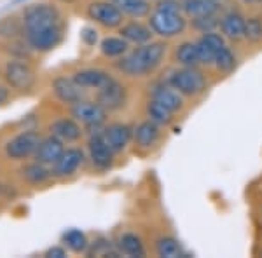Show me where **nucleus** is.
Returning a JSON list of instances; mask_svg holds the SVG:
<instances>
[{"label": "nucleus", "instance_id": "nucleus-6", "mask_svg": "<svg viewBox=\"0 0 262 258\" xmlns=\"http://www.w3.org/2000/svg\"><path fill=\"white\" fill-rule=\"evenodd\" d=\"M72 117L86 128H100L107 119V110L101 107L98 101L81 100L72 105Z\"/></svg>", "mask_w": 262, "mask_h": 258}, {"label": "nucleus", "instance_id": "nucleus-33", "mask_svg": "<svg viewBox=\"0 0 262 258\" xmlns=\"http://www.w3.org/2000/svg\"><path fill=\"white\" fill-rule=\"evenodd\" d=\"M200 40L205 45H208V48L212 49V51H215V53H219L221 49L226 48V40H224V35H219V33H215V32L203 33Z\"/></svg>", "mask_w": 262, "mask_h": 258}, {"label": "nucleus", "instance_id": "nucleus-18", "mask_svg": "<svg viewBox=\"0 0 262 258\" xmlns=\"http://www.w3.org/2000/svg\"><path fill=\"white\" fill-rule=\"evenodd\" d=\"M121 37L122 39H126L131 44H147V42H150L152 35H154V32H152L150 27H145L143 23L140 21H131V23H126L121 27Z\"/></svg>", "mask_w": 262, "mask_h": 258}, {"label": "nucleus", "instance_id": "nucleus-3", "mask_svg": "<svg viewBox=\"0 0 262 258\" xmlns=\"http://www.w3.org/2000/svg\"><path fill=\"white\" fill-rule=\"evenodd\" d=\"M166 82L182 96H198L206 89V79L196 66H182L168 75Z\"/></svg>", "mask_w": 262, "mask_h": 258}, {"label": "nucleus", "instance_id": "nucleus-19", "mask_svg": "<svg viewBox=\"0 0 262 258\" xmlns=\"http://www.w3.org/2000/svg\"><path fill=\"white\" fill-rule=\"evenodd\" d=\"M152 100L159 101L161 105H164L168 110H171L173 113L177 110H180L184 107V101H182V95L177 89H173L170 84H161V86H156L152 89Z\"/></svg>", "mask_w": 262, "mask_h": 258}, {"label": "nucleus", "instance_id": "nucleus-28", "mask_svg": "<svg viewBox=\"0 0 262 258\" xmlns=\"http://www.w3.org/2000/svg\"><path fill=\"white\" fill-rule=\"evenodd\" d=\"M147 115H149V119L158 126H168L173 121L171 110H168L164 105H161L156 100H150L149 105H147Z\"/></svg>", "mask_w": 262, "mask_h": 258}, {"label": "nucleus", "instance_id": "nucleus-8", "mask_svg": "<svg viewBox=\"0 0 262 258\" xmlns=\"http://www.w3.org/2000/svg\"><path fill=\"white\" fill-rule=\"evenodd\" d=\"M6 80L12 89L28 91L35 84V74L27 63L9 61L6 65Z\"/></svg>", "mask_w": 262, "mask_h": 258}, {"label": "nucleus", "instance_id": "nucleus-20", "mask_svg": "<svg viewBox=\"0 0 262 258\" xmlns=\"http://www.w3.org/2000/svg\"><path fill=\"white\" fill-rule=\"evenodd\" d=\"M221 4L213 0H182L180 9L187 18H201V16H212L217 14Z\"/></svg>", "mask_w": 262, "mask_h": 258}, {"label": "nucleus", "instance_id": "nucleus-9", "mask_svg": "<svg viewBox=\"0 0 262 258\" xmlns=\"http://www.w3.org/2000/svg\"><path fill=\"white\" fill-rule=\"evenodd\" d=\"M88 150H90V159L98 169H108L114 162V150L108 147L107 139L103 138V133L91 134L88 142Z\"/></svg>", "mask_w": 262, "mask_h": 258}, {"label": "nucleus", "instance_id": "nucleus-37", "mask_svg": "<svg viewBox=\"0 0 262 258\" xmlns=\"http://www.w3.org/2000/svg\"><path fill=\"white\" fill-rule=\"evenodd\" d=\"M46 256L48 258H65L67 251H65V248H61V246H53L46 251Z\"/></svg>", "mask_w": 262, "mask_h": 258}, {"label": "nucleus", "instance_id": "nucleus-23", "mask_svg": "<svg viewBox=\"0 0 262 258\" xmlns=\"http://www.w3.org/2000/svg\"><path fill=\"white\" fill-rule=\"evenodd\" d=\"M156 253L161 258H179V256H185L184 251H182L180 243L171 236H163L156 241Z\"/></svg>", "mask_w": 262, "mask_h": 258}, {"label": "nucleus", "instance_id": "nucleus-32", "mask_svg": "<svg viewBox=\"0 0 262 258\" xmlns=\"http://www.w3.org/2000/svg\"><path fill=\"white\" fill-rule=\"evenodd\" d=\"M219 21H221V19H217V18H215V14H212V16H201V18H194L192 25H194V28H196V30H200L203 33H208V32H213L215 28L219 27Z\"/></svg>", "mask_w": 262, "mask_h": 258}, {"label": "nucleus", "instance_id": "nucleus-22", "mask_svg": "<svg viewBox=\"0 0 262 258\" xmlns=\"http://www.w3.org/2000/svg\"><path fill=\"white\" fill-rule=\"evenodd\" d=\"M114 6L119 9L122 14L129 18L140 19L150 14V2L149 0H111Z\"/></svg>", "mask_w": 262, "mask_h": 258}, {"label": "nucleus", "instance_id": "nucleus-41", "mask_svg": "<svg viewBox=\"0 0 262 258\" xmlns=\"http://www.w3.org/2000/svg\"><path fill=\"white\" fill-rule=\"evenodd\" d=\"M213 2H217V4H222V2H226V0H213Z\"/></svg>", "mask_w": 262, "mask_h": 258}, {"label": "nucleus", "instance_id": "nucleus-16", "mask_svg": "<svg viewBox=\"0 0 262 258\" xmlns=\"http://www.w3.org/2000/svg\"><path fill=\"white\" fill-rule=\"evenodd\" d=\"M245 21L247 19L239 12L231 11L222 16L221 21H219V27H221L224 37L231 40H239L245 37Z\"/></svg>", "mask_w": 262, "mask_h": 258}, {"label": "nucleus", "instance_id": "nucleus-11", "mask_svg": "<svg viewBox=\"0 0 262 258\" xmlns=\"http://www.w3.org/2000/svg\"><path fill=\"white\" fill-rule=\"evenodd\" d=\"M96 101L103 107L107 112H114V110H119L124 107L126 103V89L121 82H117L116 79L112 80L108 86H105L103 89L98 91Z\"/></svg>", "mask_w": 262, "mask_h": 258}, {"label": "nucleus", "instance_id": "nucleus-5", "mask_svg": "<svg viewBox=\"0 0 262 258\" xmlns=\"http://www.w3.org/2000/svg\"><path fill=\"white\" fill-rule=\"evenodd\" d=\"M40 139L42 138L39 136V133H35V131H25V133H19L18 136H14L6 143V155L12 160L28 159L30 155L35 154Z\"/></svg>", "mask_w": 262, "mask_h": 258}, {"label": "nucleus", "instance_id": "nucleus-21", "mask_svg": "<svg viewBox=\"0 0 262 258\" xmlns=\"http://www.w3.org/2000/svg\"><path fill=\"white\" fill-rule=\"evenodd\" d=\"M133 139L140 149H150L159 139V126L150 119L143 121L133 129Z\"/></svg>", "mask_w": 262, "mask_h": 258}, {"label": "nucleus", "instance_id": "nucleus-14", "mask_svg": "<svg viewBox=\"0 0 262 258\" xmlns=\"http://www.w3.org/2000/svg\"><path fill=\"white\" fill-rule=\"evenodd\" d=\"M63 152H65L63 142L60 138L54 136V134H51V136L40 139L33 157H35V160H39V162L46 164V166H53V164L61 157Z\"/></svg>", "mask_w": 262, "mask_h": 258}, {"label": "nucleus", "instance_id": "nucleus-26", "mask_svg": "<svg viewBox=\"0 0 262 258\" xmlns=\"http://www.w3.org/2000/svg\"><path fill=\"white\" fill-rule=\"evenodd\" d=\"M119 249L128 256H145V248H143L142 239L137 234H122L119 238Z\"/></svg>", "mask_w": 262, "mask_h": 258}, {"label": "nucleus", "instance_id": "nucleus-27", "mask_svg": "<svg viewBox=\"0 0 262 258\" xmlns=\"http://www.w3.org/2000/svg\"><path fill=\"white\" fill-rule=\"evenodd\" d=\"M128 44L129 42L122 37H107V39L101 40L100 49L105 56L108 58H119L122 54L128 53Z\"/></svg>", "mask_w": 262, "mask_h": 258}, {"label": "nucleus", "instance_id": "nucleus-1", "mask_svg": "<svg viewBox=\"0 0 262 258\" xmlns=\"http://www.w3.org/2000/svg\"><path fill=\"white\" fill-rule=\"evenodd\" d=\"M25 37L32 49L51 51L61 42L63 28L60 11L51 4H37L23 12Z\"/></svg>", "mask_w": 262, "mask_h": 258}, {"label": "nucleus", "instance_id": "nucleus-4", "mask_svg": "<svg viewBox=\"0 0 262 258\" xmlns=\"http://www.w3.org/2000/svg\"><path fill=\"white\" fill-rule=\"evenodd\" d=\"M149 27L156 35L164 37V39H171V37L184 33L185 27H187V21L180 14V11L154 9L149 19Z\"/></svg>", "mask_w": 262, "mask_h": 258}, {"label": "nucleus", "instance_id": "nucleus-31", "mask_svg": "<svg viewBox=\"0 0 262 258\" xmlns=\"http://www.w3.org/2000/svg\"><path fill=\"white\" fill-rule=\"evenodd\" d=\"M243 39H247L248 42H253V44H257V42L262 40V19L260 18L253 16V18H248L245 21V37Z\"/></svg>", "mask_w": 262, "mask_h": 258}, {"label": "nucleus", "instance_id": "nucleus-36", "mask_svg": "<svg viewBox=\"0 0 262 258\" xmlns=\"http://www.w3.org/2000/svg\"><path fill=\"white\" fill-rule=\"evenodd\" d=\"M154 7L156 9H161V11H182L180 2H177V0H159Z\"/></svg>", "mask_w": 262, "mask_h": 258}, {"label": "nucleus", "instance_id": "nucleus-24", "mask_svg": "<svg viewBox=\"0 0 262 258\" xmlns=\"http://www.w3.org/2000/svg\"><path fill=\"white\" fill-rule=\"evenodd\" d=\"M21 175H23V178L27 180L28 183L40 185V183H44V181L51 176V171L48 169L46 164H42V162H39V160H35L33 164H27V166L21 169Z\"/></svg>", "mask_w": 262, "mask_h": 258}, {"label": "nucleus", "instance_id": "nucleus-15", "mask_svg": "<svg viewBox=\"0 0 262 258\" xmlns=\"http://www.w3.org/2000/svg\"><path fill=\"white\" fill-rule=\"evenodd\" d=\"M72 77H74L75 82L81 87H84V89H96V91L103 89L105 86H108L114 80L111 74H107V72H103V70H98V68L79 70V72H75Z\"/></svg>", "mask_w": 262, "mask_h": 258}, {"label": "nucleus", "instance_id": "nucleus-35", "mask_svg": "<svg viewBox=\"0 0 262 258\" xmlns=\"http://www.w3.org/2000/svg\"><path fill=\"white\" fill-rule=\"evenodd\" d=\"M81 39L86 45H95L96 40H98V32H96L95 28L86 27V28H82V32H81Z\"/></svg>", "mask_w": 262, "mask_h": 258}, {"label": "nucleus", "instance_id": "nucleus-40", "mask_svg": "<svg viewBox=\"0 0 262 258\" xmlns=\"http://www.w3.org/2000/svg\"><path fill=\"white\" fill-rule=\"evenodd\" d=\"M21 2H27V0H12V4H21Z\"/></svg>", "mask_w": 262, "mask_h": 258}, {"label": "nucleus", "instance_id": "nucleus-10", "mask_svg": "<svg viewBox=\"0 0 262 258\" xmlns=\"http://www.w3.org/2000/svg\"><path fill=\"white\" fill-rule=\"evenodd\" d=\"M84 162V152L81 149H65L61 157L53 164L51 175L56 178H67L72 176Z\"/></svg>", "mask_w": 262, "mask_h": 258}, {"label": "nucleus", "instance_id": "nucleus-29", "mask_svg": "<svg viewBox=\"0 0 262 258\" xmlns=\"http://www.w3.org/2000/svg\"><path fill=\"white\" fill-rule=\"evenodd\" d=\"M63 243H65V246L74 253H84L88 249V246H90L86 234H84L82 230H79V228H70V230H67L65 234H63Z\"/></svg>", "mask_w": 262, "mask_h": 258}, {"label": "nucleus", "instance_id": "nucleus-39", "mask_svg": "<svg viewBox=\"0 0 262 258\" xmlns=\"http://www.w3.org/2000/svg\"><path fill=\"white\" fill-rule=\"evenodd\" d=\"M243 2H247V4H260L262 0H243Z\"/></svg>", "mask_w": 262, "mask_h": 258}, {"label": "nucleus", "instance_id": "nucleus-7", "mask_svg": "<svg viewBox=\"0 0 262 258\" xmlns=\"http://www.w3.org/2000/svg\"><path fill=\"white\" fill-rule=\"evenodd\" d=\"M88 16L95 23L107 28H116L122 25V12L117 9L111 0H96L88 6Z\"/></svg>", "mask_w": 262, "mask_h": 258}, {"label": "nucleus", "instance_id": "nucleus-30", "mask_svg": "<svg viewBox=\"0 0 262 258\" xmlns=\"http://www.w3.org/2000/svg\"><path fill=\"white\" fill-rule=\"evenodd\" d=\"M213 65L217 66V70L222 72V74H231V72L236 68V56L232 54V51L226 45V48L221 49L217 54H215Z\"/></svg>", "mask_w": 262, "mask_h": 258}, {"label": "nucleus", "instance_id": "nucleus-17", "mask_svg": "<svg viewBox=\"0 0 262 258\" xmlns=\"http://www.w3.org/2000/svg\"><path fill=\"white\" fill-rule=\"evenodd\" d=\"M51 134L60 138L63 143H74L82 136V129L77 121L74 119H58L49 126Z\"/></svg>", "mask_w": 262, "mask_h": 258}, {"label": "nucleus", "instance_id": "nucleus-34", "mask_svg": "<svg viewBox=\"0 0 262 258\" xmlns=\"http://www.w3.org/2000/svg\"><path fill=\"white\" fill-rule=\"evenodd\" d=\"M196 48H198V56H200V63L203 65H213V60H215V51H212L208 45H205L201 40L196 42Z\"/></svg>", "mask_w": 262, "mask_h": 258}, {"label": "nucleus", "instance_id": "nucleus-25", "mask_svg": "<svg viewBox=\"0 0 262 258\" xmlns=\"http://www.w3.org/2000/svg\"><path fill=\"white\" fill-rule=\"evenodd\" d=\"M175 60L182 66H198L200 56H198L196 42H184L175 51Z\"/></svg>", "mask_w": 262, "mask_h": 258}, {"label": "nucleus", "instance_id": "nucleus-2", "mask_svg": "<svg viewBox=\"0 0 262 258\" xmlns=\"http://www.w3.org/2000/svg\"><path fill=\"white\" fill-rule=\"evenodd\" d=\"M164 54H166V45L163 42H150V44L147 42L122 56L117 61V68L129 77H143L161 65Z\"/></svg>", "mask_w": 262, "mask_h": 258}, {"label": "nucleus", "instance_id": "nucleus-38", "mask_svg": "<svg viewBox=\"0 0 262 258\" xmlns=\"http://www.w3.org/2000/svg\"><path fill=\"white\" fill-rule=\"evenodd\" d=\"M7 96H9V95H7V89H4V87H0V105H2L4 101L7 100Z\"/></svg>", "mask_w": 262, "mask_h": 258}, {"label": "nucleus", "instance_id": "nucleus-13", "mask_svg": "<svg viewBox=\"0 0 262 258\" xmlns=\"http://www.w3.org/2000/svg\"><path fill=\"white\" fill-rule=\"evenodd\" d=\"M53 92L63 103L75 105L77 101L84 100V87L79 86L74 77H58L53 82Z\"/></svg>", "mask_w": 262, "mask_h": 258}, {"label": "nucleus", "instance_id": "nucleus-12", "mask_svg": "<svg viewBox=\"0 0 262 258\" xmlns=\"http://www.w3.org/2000/svg\"><path fill=\"white\" fill-rule=\"evenodd\" d=\"M101 133H103V138L107 139L108 147L114 150V154L124 150L133 138V129L124 122H112Z\"/></svg>", "mask_w": 262, "mask_h": 258}]
</instances>
